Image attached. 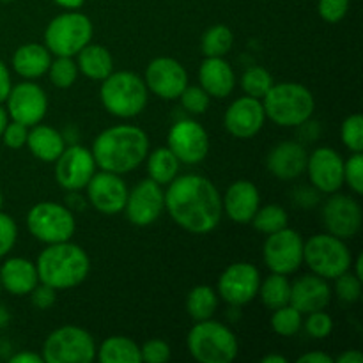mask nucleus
<instances>
[{
  "instance_id": "f257e3e1",
  "label": "nucleus",
  "mask_w": 363,
  "mask_h": 363,
  "mask_svg": "<svg viewBox=\"0 0 363 363\" xmlns=\"http://www.w3.org/2000/svg\"><path fill=\"white\" fill-rule=\"evenodd\" d=\"M165 209L170 218L191 234H208L222 222V195L204 176L188 174L167 184Z\"/></svg>"
},
{
  "instance_id": "f03ea898",
  "label": "nucleus",
  "mask_w": 363,
  "mask_h": 363,
  "mask_svg": "<svg viewBox=\"0 0 363 363\" xmlns=\"http://www.w3.org/2000/svg\"><path fill=\"white\" fill-rule=\"evenodd\" d=\"M96 167L113 174H128L137 169L149 152V138L142 128L117 124L96 137L91 149Z\"/></svg>"
},
{
  "instance_id": "7ed1b4c3",
  "label": "nucleus",
  "mask_w": 363,
  "mask_h": 363,
  "mask_svg": "<svg viewBox=\"0 0 363 363\" xmlns=\"http://www.w3.org/2000/svg\"><path fill=\"white\" fill-rule=\"evenodd\" d=\"M39 282L53 287L55 291L73 289L80 286L91 272V259L87 252L69 241L48 245L39 254L38 262Z\"/></svg>"
},
{
  "instance_id": "20e7f679",
  "label": "nucleus",
  "mask_w": 363,
  "mask_h": 363,
  "mask_svg": "<svg viewBox=\"0 0 363 363\" xmlns=\"http://www.w3.org/2000/svg\"><path fill=\"white\" fill-rule=\"evenodd\" d=\"M261 101L266 117L282 128L303 126L311 121L315 108L312 92L305 85L294 82L273 84Z\"/></svg>"
},
{
  "instance_id": "39448f33",
  "label": "nucleus",
  "mask_w": 363,
  "mask_h": 363,
  "mask_svg": "<svg viewBox=\"0 0 363 363\" xmlns=\"http://www.w3.org/2000/svg\"><path fill=\"white\" fill-rule=\"evenodd\" d=\"M99 98L108 113L119 119H131L147 106L149 91L144 78L131 71H117L101 80Z\"/></svg>"
},
{
  "instance_id": "423d86ee",
  "label": "nucleus",
  "mask_w": 363,
  "mask_h": 363,
  "mask_svg": "<svg viewBox=\"0 0 363 363\" xmlns=\"http://www.w3.org/2000/svg\"><path fill=\"white\" fill-rule=\"evenodd\" d=\"M186 346L199 363H230L238 357V339L233 330L218 321H197L188 332Z\"/></svg>"
},
{
  "instance_id": "0eeeda50",
  "label": "nucleus",
  "mask_w": 363,
  "mask_h": 363,
  "mask_svg": "<svg viewBox=\"0 0 363 363\" xmlns=\"http://www.w3.org/2000/svg\"><path fill=\"white\" fill-rule=\"evenodd\" d=\"M303 262L314 275L335 280L353 266V255L344 240L332 234H315L303 243Z\"/></svg>"
},
{
  "instance_id": "6e6552de",
  "label": "nucleus",
  "mask_w": 363,
  "mask_h": 363,
  "mask_svg": "<svg viewBox=\"0 0 363 363\" xmlns=\"http://www.w3.org/2000/svg\"><path fill=\"white\" fill-rule=\"evenodd\" d=\"M92 21L78 11L53 18L45 30V46L55 57H74L92 39Z\"/></svg>"
},
{
  "instance_id": "1a4fd4ad",
  "label": "nucleus",
  "mask_w": 363,
  "mask_h": 363,
  "mask_svg": "<svg viewBox=\"0 0 363 363\" xmlns=\"http://www.w3.org/2000/svg\"><path fill=\"white\" fill-rule=\"evenodd\" d=\"M94 339L80 326H60L46 337L43 344L45 363H91L96 358Z\"/></svg>"
},
{
  "instance_id": "9d476101",
  "label": "nucleus",
  "mask_w": 363,
  "mask_h": 363,
  "mask_svg": "<svg viewBox=\"0 0 363 363\" xmlns=\"http://www.w3.org/2000/svg\"><path fill=\"white\" fill-rule=\"evenodd\" d=\"M27 229L45 245L69 241L77 230V222L67 206L59 202H39L27 213Z\"/></svg>"
},
{
  "instance_id": "9b49d317",
  "label": "nucleus",
  "mask_w": 363,
  "mask_h": 363,
  "mask_svg": "<svg viewBox=\"0 0 363 363\" xmlns=\"http://www.w3.org/2000/svg\"><path fill=\"white\" fill-rule=\"evenodd\" d=\"M303 238L298 230L284 227L268 234L262 247V257L272 273L293 275L303 264Z\"/></svg>"
},
{
  "instance_id": "f8f14e48",
  "label": "nucleus",
  "mask_w": 363,
  "mask_h": 363,
  "mask_svg": "<svg viewBox=\"0 0 363 363\" xmlns=\"http://www.w3.org/2000/svg\"><path fill=\"white\" fill-rule=\"evenodd\" d=\"M261 280V273L254 264L234 262L220 275L216 293L230 307H241L257 298Z\"/></svg>"
},
{
  "instance_id": "ddd939ff",
  "label": "nucleus",
  "mask_w": 363,
  "mask_h": 363,
  "mask_svg": "<svg viewBox=\"0 0 363 363\" xmlns=\"http://www.w3.org/2000/svg\"><path fill=\"white\" fill-rule=\"evenodd\" d=\"M6 103L9 119L27 128L41 123L48 110V96L34 82H21L13 85Z\"/></svg>"
},
{
  "instance_id": "4468645a",
  "label": "nucleus",
  "mask_w": 363,
  "mask_h": 363,
  "mask_svg": "<svg viewBox=\"0 0 363 363\" xmlns=\"http://www.w3.org/2000/svg\"><path fill=\"white\" fill-rule=\"evenodd\" d=\"M167 147L177 156L181 163L197 165L204 162L209 152V137L204 126L191 119L177 121L169 131Z\"/></svg>"
},
{
  "instance_id": "2eb2a0df",
  "label": "nucleus",
  "mask_w": 363,
  "mask_h": 363,
  "mask_svg": "<svg viewBox=\"0 0 363 363\" xmlns=\"http://www.w3.org/2000/svg\"><path fill=\"white\" fill-rule=\"evenodd\" d=\"M145 87L162 99H179L188 85V73L179 60L172 57H156L145 67Z\"/></svg>"
},
{
  "instance_id": "dca6fc26",
  "label": "nucleus",
  "mask_w": 363,
  "mask_h": 363,
  "mask_svg": "<svg viewBox=\"0 0 363 363\" xmlns=\"http://www.w3.org/2000/svg\"><path fill=\"white\" fill-rule=\"evenodd\" d=\"M323 222L332 236L351 240L362 229L363 213L360 204L353 197L344 194H330L323 206Z\"/></svg>"
},
{
  "instance_id": "f3484780",
  "label": "nucleus",
  "mask_w": 363,
  "mask_h": 363,
  "mask_svg": "<svg viewBox=\"0 0 363 363\" xmlns=\"http://www.w3.org/2000/svg\"><path fill=\"white\" fill-rule=\"evenodd\" d=\"M163 209H165V191L156 181L144 179L133 190L128 191L124 211L133 225H152L162 216Z\"/></svg>"
},
{
  "instance_id": "a211bd4d",
  "label": "nucleus",
  "mask_w": 363,
  "mask_h": 363,
  "mask_svg": "<svg viewBox=\"0 0 363 363\" xmlns=\"http://www.w3.org/2000/svg\"><path fill=\"white\" fill-rule=\"evenodd\" d=\"M94 172V156L84 145H69L55 160V179L67 191H80L87 186Z\"/></svg>"
},
{
  "instance_id": "6ab92c4d",
  "label": "nucleus",
  "mask_w": 363,
  "mask_h": 363,
  "mask_svg": "<svg viewBox=\"0 0 363 363\" xmlns=\"http://www.w3.org/2000/svg\"><path fill=\"white\" fill-rule=\"evenodd\" d=\"M87 201L96 211L103 215H119L124 211L128 199V186L119 174L94 172L87 183Z\"/></svg>"
},
{
  "instance_id": "aec40b11",
  "label": "nucleus",
  "mask_w": 363,
  "mask_h": 363,
  "mask_svg": "<svg viewBox=\"0 0 363 363\" xmlns=\"http://www.w3.org/2000/svg\"><path fill=\"white\" fill-rule=\"evenodd\" d=\"M308 179L321 194H335L344 184V160L335 149L318 147L307 158Z\"/></svg>"
},
{
  "instance_id": "412c9836",
  "label": "nucleus",
  "mask_w": 363,
  "mask_h": 363,
  "mask_svg": "<svg viewBox=\"0 0 363 363\" xmlns=\"http://www.w3.org/2000/svg\"><path fill=\"white\" fill-rule=\"evenodd\" d=\"M266 121L262 101L250 96H241L227 108L223 124L233 137L240 140L254 138L262 130Z\"/></svg>"
},
{
  "instance_id": "4be33fe9",
  "label": "nucleus",
  "mask_w": 363,
  "mask_h": 363,
  "mask_svg": "<svg viewBox=\"0 0 363 363\" xmlns=\"http://www.w3.org/2000/svg\"><path fill=\"white\" fill-rule=\"evenodd\" d=\"M332 301V287L328 280L323 277L303 275L291 284V301L296 311L301 314H312V312L325 311Z\"/></svg>"
},
{
  "instance_id": "5701e85b",
  "label": "nucleus",
  "mask_w": 363,
  "mask_h": 363,
  "mask_svg": "<svg viewBox=\"0 0 363 363\" xmlns=\"http://www.w3.org/2000/svg\"><path fill=\"white\" fill-rule=\"evenodd\" d=\"M223 213L229 216L233 222L250 223L254 218L255 211L261 206V195H259L257 186L247 179H240L227 188L225 195L222 199Z\"/></svg>"
},
{
  "instance_id": "b1692460",
  "label": "nucleus",
  "mask_w": 363,
  "mask_h": 363,
  "mask_svg": "<svg viewBox=\"0 0 363 363\" xmlns=\"http://www.w3.org/2000/svg\"><path fill=\"white\" fill-rule=\"evenodd\" d=\"M307 151L301 144L293 140L280 142L269 151L266 167L269 172L282 181H291L300 177L307 169Z\"/></svg>"
},
{
  "instance_id": "393cba45",
  "label": "nucleus",
  "mask_w": 363,
  "mask_h": 363,
  "mask_svg": "<svg viewBox=\"0 0 363 363\" xmlns=\"http://www.w3.org/2000/svg\"><path fill=\"white\" fill-rule=\"evenodd\" d=\"M199 80L209 98H227L236 87L233 66L223 57H206L199 69Z\"/></svg>"
},
{
  "instance_id": "a878e982",
  "label": "nucleus",
  "mask_w": 363,
  "mask_h": 363,
  "mask_svg": "<svg viewBox=\"0 0 363 363\" xmlns=\"http://www.w3.org/2000/svg\"><path fill=\"white\" fill-rule=\"evenodd\" d=\"M0 284L2 291L13 296H25L30 294L39 284L35 262L23 257H9L0 266Z\"/></svg>"
},
{
  "instance_id": "bb28decb",
  "label": "nucleus",
  "mask_w": 363,
  "mask_h": 363,
  "mask_svg": "<svg viewBox=\"0 0 363 363\" xmlns=\"http://www.w3.org/2000/svg\"><path fill=\"white\" fill-rule=\"evenodd\" d=\"M52 64V53L45 45L27 43L16 48L13 55V69L25 80H35L48 73Z\"/></svg>"
},
{
  "instance_id": "cd10ccee",
  "label": "nucleus",
  "mask_w": 363,
  "mask_h": 363,
  "mask_svg": "<svg viewBox=\"0 0 363 363\" xmlns=\"http://www.w3.org/2000/svg\"><path fill=\"white\" fill-rule=\"evenodd\" d=\"M27 145L32 156L46 163H52L66 149V138L55 128L46 124H35L27 135Z\"/></svg>"
},
{
  "instance_id": "c85d7f7f",
  "label": "nucleus",
  "mask_w": 363,
  "mask_h": 363,
  "mask_svg": "<svg viewBox=\"0 0 363 363\" xmlns=\"http://www.w3.org/2000/svg\"><path fill=\"white\" fill-rule=\"evenodd\" d=\"M77 57L78 71L91 80L101 82L113 73V59L103 45L89 43L77 53Z\"/></svg>"
},
{
  "instance_id": "c756f323",
  "label": "nucleus",
  "mask_w": 363,
  "mask_h": 363,
  "mask_svg": "<svg viewBox=\"0 0 363 363\" xmlns=\"http://www.w3.org/2000/svg\"><path fill=\"white\" fill-rule=\"evenodd\" d=\"M101 363H140V346L123 335H113L103 340L96 351Z\"/></svg>"
},
{
  "instance_id": "7c9ffc66",
  "label": "nucleus",
  "mask_w": 363,
  "mask_h": 363,
  "mask_svg": "<svg viewBox=\"0 0 363 363\" xmlns=\"http://www.w3.org/2000/svg\"><path fill=\"white\" fill-rule=\"evenodd\" d=\"M145 160H147L149 179L156 181L162 186L172 183L177 177V174H179L181 162L169 147L155 149L151 155L147 152Z\"/></svg>"
},
{
  "instance_id": "2f4dec72",
  "label": "nucleus",
  "mask_w": 363,
  "mask_h": 363,
  "mask_svg": "<svg viewBox=\"0 0 363 363\" xmlns=\"http://www.w3.org/2000/svg\"><path fill=\"white\" fill-rule=\"evenodd\" d=\"M257 296L268 307L269 311H277L280 307H286L291 301V282L287 275H280V273H272L261 280L259 286Z\"/></svg>"
},
{
  "instance_id": "473e14b6",
  "label": "nucleus",
  "mask_w": 363,
  "mask_h": 363,
  "mask_svg": "<svg viewBox=\"0 0 363 363\" xmlns=\"http://www.w3.org/2000/svg\"><path fill=\"white\" fill-rule=\"evenodd\" d=\"M218 308V293L209 286H197L188 293L186 312L194 321L211 319Z\"/></svg>"
},
{
  "instance_id": "72a5a7b5",
  "label": "nucleus",
  "mask_w": 363,
  "mask_h": 363,
  "mask_svg": "<svg viewBox=\"0 0 363 363\" xmlns=\"http://www.w3.org/2000/svg\"><path fill=\"white\" fill-rule=\"evenodd\" d=\"M234 45V34L227 25H213L202 34L201 48L204 57H225Z\"/></svg>"
},
{
  "instance_id": "f704fd0d",
  "label": "nucleus",
  "mask_w": 363,
  "mask_h": 363,
  "mask_svg": "<svg viewBox=\"0 0 363 363\" xmlns=\"http://www.w3.org/2000/svg\"><path fill=\"white\" fill-rule=\"evenodd\" d=\"M252 225L255 230L262 234H273L277 230L284 229L289 223V215H287L286 209L279 204H268L264 208L259 206V209L255 211L254 218H252Z\"/></svg>"
},
{
  "instance_id": "c9c22d12",
  "label": "nucleus",
  "mask_w": 363,
  "mask_h": 363,
  "mask_svg": "<svg viewBox=\"0 0 363 363\" xmlns=\"http://www.w3.org/2000/svg\"><path fill=\"white\" fill-rule=\"evenodd\" d=\"M301 325H303V314L293 307V305H286L277 311H273L272 315V328L277 335L280 337H293L300 332Z\"/></svg>"
},
{
  "instance_id": "e433bc0d",
  "label": "nucleus",
  "mask_w": 363,
  "mask_h": 363,
  "mask_svg": "<svg viewBox=\"0 0 363 363\" xmlns=\"http://www.w3.org/2000/svg\"><path fill=\"white\" fill-rule=\"evenodd\" d=\"M241 87H243L245 94L250 96V98L262 99L273 87V78L264 67L252 66L241 77Z\"/></svg>"
},
{
  "instance_id": "4c0bfd02",
  "label": "nucleus",
  "mask_w": 363,
  "mask_h": 363,
  "mask_svg": "<svg viewBox=\"0 0 363 363\" xmlns=\"http://www.w3.org/2000/svg\"><path fill=\"white\" fill-rule=\"evenodd\" d=\"M78 73L80 71H78V66L73 60V57H57L55 60H52L48 67L50 80L59 89H69L77 82Z\"/></svg>"
},
{
  "instance_id": "58836bf2",
  "label": "nucleus",
  "mask_w": 363,
  "mask_h": 363,
  "mask_svg": "<svg viewBox=\"0 0 363 363\" xmlns=\"http://www.w3.org/2000/svg\"><path fill=\"white\" fill-rule=\"evenodd\" d=\"M340 137H342L344 145L353 152L363 151V117L360 113L346 117L340 128Z\"/></svg>"
},
{
  "instance_id": "ea45409f",
  "label": "nucleus",
  "mask_w": 363,
  "mask_h": 363,
  "mask_svg": "<svg viewBox=\"0 0 363 363\" xmlns=\"http://www.w3.org/2000/svg\"><path fill=\"white\" fill-rule=\"evenodd\" d=\"M335 294L342 303H354L362 296V280L354 273H351V269H347L346 273L335 279Z\"/></svg>"
},
{
  "instance_id": "a19ab883",
  "label": "nucleus",
  "mask_w": 363,
  "mask_h": 363,
  "mask_svg": "<svg viewBox=\"0 0 363 363\" xmlns=\"http://www.w3.org/2000/svg\"><path fill=\"white\" fill-rule=\"evenodd\" d=\"M179 99L183 108L186 110V112L194 113V116L204 113L206 110L209 108V101H211L209 94L201 87V85H186L184 91L181 92Z\"/></svg>"
},
{
  "instance_id": "79ce46f5",
  "label": "nucleus",
  "mask_w": 363,
  "mask_h": 363,
  "mask_svg": "<svg viewBox=\"0 0 363 363\" xmlns=\"http://www.w3.org/2000/svg\"><path fill=\"white\" fill-rule=\"evenodd\" d=\"M344 183L353 190V194L363 195V156L353 152L350 160L344 162Z\"/></svg>"
},
{
  "instance_id": "37998d69",
  "label": "nucleus",
  "mask_w": 363,
  "mask_h": 363,
  "mask_svg": "<svg viewBox=\"0 0 363 363\" xmlns=\"http://www.w3.org/2000/svg\"><path fill=\"white\" fill-rule=\"evenodd\" d=\"M307 315L308 318L305 321V330H307L312 339H326L333 332V319L325 311L312 312V314Z\"/></svg>"
},
{
  "instance_id": "c03bdc74",
  "label": "nucleus",
  "mask_w": 363,
  "mask_h": 363,
  "mask_svg": "<svg viewBox=\"0 0 363 363\" xmlns=\"http://www.w3.org/2000/svg\"><path fill=\"white\" fill-rule=\"evenodd\" d=\"M18 227L13 216L0 211V259L6 257L16 245Z\"/></svg>"
},
{
  "instance_id": "a18cd8bd",
  "label": "nucleus",
  "mask_w": 363,
  "mask_h": 363,
  "mask_svg": "<svg viewBox=\"0 0 363 363\" xmlns=\"http://www.w3.org/2000/svg\"><path fill=\"white\" fill-rule=\"evenodd\" d=\"M318 11L326 23H339L350 11V0H319Z\"/></svg>"
},
{
  "instance_id": "49530a36",
  "label": "nucleus",
  "mask_w": 363,
  "mask_h": 363,
  "mask_svg": "<svg viewBox=\"0 0 363 363\" xmlns=\"http://www.w3.org/2000/svg\"><path fill=\"white\" fill-rule=\"evenodd\" d=\"M140 360L145 363H165L170 360V346L165 340H147L140 347Z\"/></svg>"
},
{
  "instance_id": "de8ad7c7",
  "label": "nucleus",
  "mask_w": 363,
  "mask_h": 363,
  "mask_svg": "<svg viewBox=\"0 0 363 363\" xmlns=\"http://www.w3.org/2000/svg\"><path fill=\"white\" fill-rule=\"evenodd\" d=\"M27 135H28L27 126L16 123V121H11V123H7V126L4 128L0 138H2L6 147L21 149L25 144H27Z\"/></svg>"
},
{
  "instance_id": "09e8293b",
  "label": "nucleus",
  "mask_w": 363,
  "mask_h": 363,
  "mask_svg": "<svg viewBox=\"0 0 363 363\" xmlns=\"http://www.w3.org/2000/svg\"><path fill=\"white\" fill-rule=\"evenodd\" d=\"M30 300L32 305L39 311H48L50 307H53L57 300V291L53 287L46 286V284L39 282L34 289L30 291Z\"/></svg>"
},
{
  "instance_id": "8fccbe9b",
  "label": "nucleus",
  "mask_w": 363,
  "mask_h": 363,
  "mask_svg": "<svg viewBox=\"0 0 363 363\" xmlns=\"http://www.w3.org/2000/svg\"><path fill=\"white\" fill-rule=\"evenodd\" d=\"M11 87H13V82H11V73H9V69H7L6 64L0 60V105H2V103H6Z\"/></svg>"
},
{
  "instance_id": "3c124183",
  "label": "nucleus",
  "mask_w": 363,
  "mask_h": 363,
  "mask_svg": "<svg viewBox=\"0 0 363 363\" xmlns=\"http://www.w3.org/2000/svg\"><path fill=\"white\" fill-rule=\"evenodd\" d=\"M332 357H328L326 353L321 351H312V353H305L298 358V363H333Z\"/></svg>"
},
{
  "instance_id": "603ef678",
  "label": "nucleus",
  "mask_w": 363,
  "mask_h": 363,
  "mask_svg": "<svg viewBox=\"0 0 363 363\" xmlns=\"http://www.w3.org/2000/svg\"><path fill=\"white\" fill-rule=\"evenodd\" d=\"M11 363H45L43 357L38 353H32V351H21V353L13 354L9 357Z\"/></svg>"
},
{
  "instance_id": "864d4df0",
  "label": "nucleus",
  "mask_w": 363,
  "mask_h": 363,
  "mask_svg": "<svg viewBox=\"0 0 363 363\" xmlns=\"http://www.w3.org/2000/svg\"><path fill=\"white\" fill-rule=\"evenodd\" d=\"M337 363H363V354L358 350H347L337 358Z\"/></svg>"
},
{
  "instance_id": "5fc2aeb1",
  "label": "nucleus",
  "mask_w": 363,
  "mask_h": 363,
  "mask_svg": "<svg viewBox=\"0 0 363 363\" xmlns=\"http://www.w3.org/2000/svg\"><path fill=\"white\" fill-rule=\"evenodd\" d=\"M53 2H55L57 6L64 7V9L74 11V9H80V7L84 6L85 0H53Z\"/></svg>"
},
{
  "instance_id": "6e6d98bb",
  "label": "nucleus",
  "mask_w": 363,
  "mask_h": 363,
  "mask_svg": "<svg viewBox=\"0 0 363 363\" xmlns=\"http://www.w3.org/2000/svg\"><path fill=\"white\" fill-rule=\"evenodd\" d=\"M9 321H11L9 311H7V308L4 307V305H0V330L6 328V326L9 325Z\"/></svg>"
},
{
  "instance_id": "4d7b16f0",
  "label": "nucleus",
  "mask_w": 363,
  "mask_h": 363,
  "mask_svg": "<svg viewBox=\"0 0 363 363\" xmlns=\"http://www.w3.org/2000/svg\"><path fill=\"white\" fill-rule=\"evenodd\" d=\"M7 123H9V113H7V110L0 105V135H2L4 128L7 126Z\"/></svg>"
},
{
  "instance_id": "13d9d810",
  "label": "nucleus",
  "mask_w": 363,
  "mask_h": 363,
  "mask_svg": "<svg viewBox=\"0 0 363 363\" xmlns=\"http://www.w3.org/2000/svg\"><path fill=\"white\" fill-rule=\"evenodd\" d=\"M262 363H287L286 357H280V354H268L261 360Z\"/></svg>"
},
{
  "instance_id": "bf43d9fd",
  "label": "nucleus",
  "mask_w": 363,
  "mask_h": 363,
  "mask_svg": "<svg viewBox=\"0 0 363 363\" xmlns=\"http://www.w3.org/2000/svg\"><path fill=\"white\" fill-rule=\"evenodd\" d=\"M354 266H357V273H354V275H357L358 279H360L363 282V255L362 254L357 257V262H354Z\"/></svg>"
},
{
  "instance_id": "052dcab7",
  "label": "nucleus",
  "mask_w": 363,
  "mask_h": 363,
  "mask_svg": "<svg viewBox=\"0 0 363 363\" xmlns=\"http://www.w3.org/2000/svg\"><path fill=\"white\" fill-rule=\"evenodd\" d=\"M2 206H4V197H2V191H0V211H2Z\"/></svg>"
},
{
  "instance_id": "680f3d73",
  "label": "nucleus",
  "mask_w": 363,
  "mask_h": 363,
  "mask_svg": "<svg viewBox=\"0 0 363 363\" xmlns=\"http://www.w3.org/2000/svg\"><path fill=\"white\" fill-rule=\"evenodd\" d=\"M0 2H13V0H0Z\"/></svg>"
},
{
  "instance_id": "e2e57ef3",
  "label": "nucleus",
  "mask_w": 363,
  "mask_h": 363,
  "mask_svg": "<svg viewBox=\"0 0 363 363\" xmlns=\"http://www.w3.org/2000/svg\"><path fill=\"white\" fill-rule=\"evenodd\" d=\"M0 294H2V284H0Z\"/></svg>"
}]
</instances>
